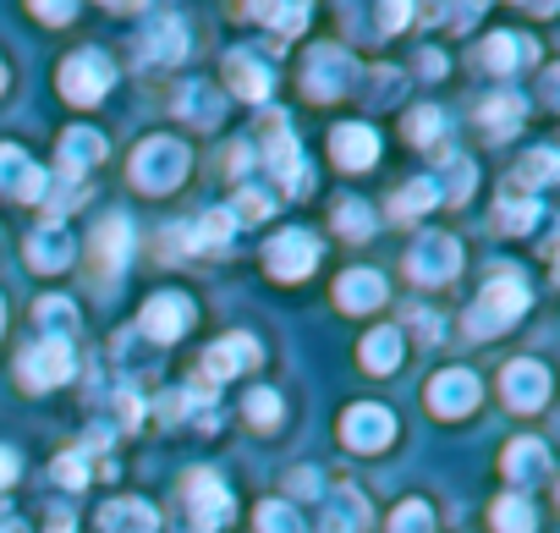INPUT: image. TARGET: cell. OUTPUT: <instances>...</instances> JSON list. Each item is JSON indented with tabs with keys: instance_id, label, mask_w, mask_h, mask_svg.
Wrapping results in <instances>:
<instances>
[{
	"instance_id": "23",
	"label": "cell",
	"mask_w": 560,
	"mask_h": 533,
	"mask_svg": "<svg viewBox=\"0 0 560 533\" xmlns=\"http://www.w3.org/2000/svg\"><path fill=\"white\" fill-rule=\"evenodd\" d=\"M100 528L105 533H154L160 528V511L149 500H110L100 511Z\"/></svg>"
},
{
	"instance_id": "50",
	"label": "cell",
	"mask_w": 560,
	"mask_h": 533,
	"mask_svg": "<svg viewBox=\"0 0 560 533\" xmlns=\"http://www.w3.org/2000/svg\"><path fill=\"white\" fill-rule=\"evenodd\" d=\"M0 94H7V61H0Z\"/></svg>"
},
{
	"instance_id": "48",
	"label": "cell",
	"mask_w": 560,
	"mask_h": 533,
	"mask_svg": "<svg viewBox=\"0 0 560 533\" xmlns=\"http://www.w3.org/2000/svg\"><path fill=\"white\" fill-rule=\"evenodd\" d=\"M0 533H28V522H23V517H12L7 506H0Z\"/></svg>"
},
{
	"instance_id": "4",
	"label": "cell",
	"mask_w": 560,
	"mask_h": 533,
	"mask_svg": "<svg viewBox=\"0 0 560 533\" xmlns=\"http://www.w3.org/2000/svg\"><path fill=\"white\" fill-rule=\"evenodd\" d=\"M456 270H462V242L445 236V231L418 236L412 253H407V276L423 281V287H445V281H456Z\"/></svg>"
},
{
	"instance_id": "12",
	"label": "cell",
	"mask_w": 560,
	"mask_h": 533,
	"mask_svg": "<svg viewBox=\"0 0 560 533\" xmlns=\"http://www.w3.org/2000/svg\"><path fill=\"white\" fill-rule=\"evenodd\" d=\"M478 396H483V385H478L472 369H440V374L429 380V407H434L440 418H462V413H472Z\"/></svg>"
},
{
	"instance_id": "10",
	"label": "cell",
	"mask_w": 560,
	"mask_h": 533,
	"mask_svg": "<svg viewBox=\"0 0 560 533\" xmlns=\"http://www.w3.org/2000/svg\"><path fill=\"white\" fill-rule=\"evenodd\" d=\"M341 440H347L352 451H385V445L396 440V418H390V407H380V402H358V407L341 418Z\"/></svg>"
},
{
	"instance_id": "15",
	"label": "cell",
	"mask_w": 560,
	"mask_h": 533,
	"mask_svg": "<svg viewBox=\"0 0 560 533\" xmlns=\"http://www.w3.org/2000/svg\"><path fill=\"white\" fill-rule=\"evenodd\" d=\"M138 56L143 61H154V67H171V61H182L187 56V23L182 18H149L143 23V34H138Z\"/></svg>"
},
{
	"instance_id": "13",
	"label": "cell",
	"mask_w": 560,
	"mask_h": 533,
	"mask_svg": "<svg viewBox=\"0 0 560 533\" xmlns=\"http://www.w3.org/2000/svg\"><path fill=\"white\" fill-rule=\"evenodd\" d=\"M0 193L7 198H34V204H45V193H50V176L34 165V154H23L18 143H0Z\"/></svg>"
},
{
	"instance_id": "24",
	"label": "cell",
	"mask_w": 560,
	"mask_h": 533,
	"mask_svg": "<svg viewBox=\"0 0 560 533\" xmlns=\"http://www.w3.org/2000/svg\"><path fill=\"white\" fill-rule=\"evenodd\" d=\"M478 61L489 72H516V67L533 61V39H522V34H489L483 50H478Z\"/></svg>"
},
{
	"instance_id": "49",
	"label": "cell",
	"mask_w": 560,
	"mask_h": 533,
	"mask_svg": "<svg viewBox=\"0 0 560 533\" xmlns=\"http://www.w3.org/2000/svg\"><path fill=\"white\" fill-rule=\"evenodd\" d=\"M34 12H39L45 23H67V18H72V7H34Z\"/></svg>"
},
{
	"instance_id": "52",
	"label": "cell",
	"mask_w": 560,
	"mask_h": 533,
	"mask_svg": "<svg viewBox=\"0 0 560 533\" xmlns=\"http://www.w3.org/2000/svg\"><path fill=\"white\" fill-rule=\"evenodd\" d=\"M0 314H7V309H0Z\"/></svg>"
},
{
	"instance_id": "6",
	"label": "cell",
	"mask_w": 560,
	"mask_h": 533,
	"mask_svg": "<svg viewBox=\"0 0 560 533\" xmlns=\"http://www.w3.org/2000/svg\"><path fill=\"white\" fill-rule=\"evenodd\" d=\"M314 264H319V236H314V231H280V236H269V247H264V270H269L275 281H303Z\"/></svg>"
},
{
	"instance_id": "37",
	"label": "cell",
	"mask_w": 560,
	"mask_h": 533,
	"mask_svg": "<svg viewBox=\"0 0 560 533\" xmlns=\"http://www.w3.org/2000/svg\"><path fill=\"white\" fill-rule=\"evenodd\" d=\"M472 182H478V165H472L467 154H451V160H445V182H434V187H440V198L456 204V198L472 193Z\"/></svg>"
},
{
	"instance_id": "28",
	"label": "cell",
	"mask_w": 560,
	"mask_h": 533,
	"mask_svg": "<svg viewBox=\"0 0 560 533\" xmlns=\"http://www.w3.org/2000/svg\"><path fill=\"white\" fill-rule=\"evenodd\" d=\"M522 116H527V111H522L516 94H489V100L478 105V121H483L489 138H511V132L522 127Z\"/></svg>"
},
{
	"instance_id": "30",
	"label": "cell",
	"mask_w": 560,
	"mask_h": 533,
	"mask_svg": "<svg viewBox=\"0 0 560 533\" xmlns=\"http://www.w3.org/2000/svg\"><path fill=\"white\" fill-rule=\"evenodd\" d=\"M231 231H236V220H231V209L220 204V209H209V215H198L187 231H176V236H187V247H225L231 242Z\"/></svg>"
},
{
	"instance_id": "8",
	"label": "cell",
	"mask_w": 560,
	"mask_h": 533,
	"mask_svg": "<svg viewBox=\"0 0 560 533\" xmlns=\"http://www.w3.org/2000/svg\"><path fill=\"white\" fill-rule=\"evenodd\" d=\"M18 369H23V385H28V391H50V385L72 380L78 358H72V341H45V336H39V341L18 358Z\"/></svg>"
},
{
	"instance_id": "17",
	"label": "cell",
	"mask_w": 560,
	"mask_h": 533,
	"mask_svg": "<svg viewBox=\"0 0 560 533\" xmlns=\"http://www.w3.org/2000/svg\"><path fill=\"white\" fill-rule=\"evenodd\" d=\"M72 253H78V236H72L61 220H50V225H39V231L28 236V264H34V270H45V276L67 270Z\"/></svg>"
},
{
	"instance_id": "26",
	"label": "cell",
	"mask_w": 560,
	"mask_h": 533,
	"mask_svg": "<svg viewBox=\"0 0 560 533\" xmlns=\"http://www.w3.org/2000/svg\"><path fill=\"white\" fill-rule=\"evenodd\" d=\"M549 473V456H544V440H511L505 445V478L522 489V484H538Z\"/></svg>"
},
{
	"instance_id": "11",
	"label": "cell",
	"mask_w": 560,
	"mask_h": 533,
	"mask_svg": "<svg viewBox=\"0 0 560 533\" xmlns=\"http://www.w3.org/2000/svg\"><path fill=\"white\" fill-rule=\"evenodd\" d=\"M500 396H505L516 413H538V407L549 402V369L533 363V358L505 363V374H500Z\"/></svg>"
},
{
	"instance_id": "38",
	"label": "cell",
	"mask_w": 560,
	"mask_h": 533,
	"mask_svg": "<svg viewBox=\"0 0 560 533\" xmlns=\"http://www.w3.org/2000/svg\"><path fill=\"white\" fill-rule=\"evenodd\" d=\"M440 204V187H434V176H418V182H407L401 187V198L390 204V215L396 220H407V215H418V209H434Z\"/></svg>"
},
{
	"instance_id": "25",
	"label": "cell",
	"mask_w": 560,
	"mask_h": 533,
	"mask_svg": "<svg viewBox=\"0 0 560 533\" xmlns=\"http://www.w3.org/2000/svg\"><path fill=\"white\" fill-rule=\"evenodd\" d=\"M401 352L407 347H401V331L396 325H380V331L363 336V369L369 374H396L401 369Z\"/></svg>"
},
{
	"instance_id": "19",
	"label": "cell",
	"mask_w": 560,
	"mask_h": 533,
	"mask_svg": "<svg viewBox=\"0 0 560 533\" xmlns=\"http://www.w3.org/2000/svg\"><path fill=\"white\" fill-rule=\"evenodd\" d=\"M253 363H258V341L253 336H225V341H214L203 352V380H231V374H242Z\"/></svg>"
},
{
	"instance_id": "29",
	"label": "cell",
	"mask_w": 560,
	"mask_h": 533,
	"mask_svg": "<svg viewBox=\"0 0 560 533\" xmlns=\"http://www.w3.org/2000/svg\"><path fill=\"white\" fill-rule=\"evenodd\" d=\"M494 215H500V225H505V231H516V236H522V231H533V225H538V215H544V209H538V193H522V187L511 182V187L500 193V209H494Z\"/></svg>"
},
{
	"instance_id": "20",
	"label": "cell",
	"mask_w": 560,
	"mask_h": 533,
	"mask_svg": "<svg viewBox=\"0 0 560 533\" xmlns=\"http://www.w3.org/2000/svg\"><path fill=\"white\" fill-rule=\"evenodd\" d=\"M100 160H105V138H100L94 127H67V132H61V171H67V176L83 182V171L100 165Z\"/></svg>"
},
{
	"instance_id": "41",
	"label": "cell",
	"mask_w": 560,
	"mask_h": 533,
	"mask_svg": "<svg viewBox=\"0 0 560 533\" xmlns=\"http://www.w3.org/2000/svg\"><path fill=\"white\" fill-rule=\"evenodd\" d=\"M225 209H231V220L242 225V220H264V215L275 209V198H269L264 187H242V193H236V198H231Z\"/></svg>"
},
{
	"instance_id": "14",
	"label": "cell",
	"mask_w": 560,
	"mask_h": 533,
	"mask_svg": "<svg viewBox=\"0 0 560 533\" xmlns=\"http://www.w3.org/2000/svg\"><path fill=\"white\" fill-rule=\"evenodd\" d=\"M258 160L275 171V182L287 187V193H308V182H314V176H308V160H303L298 138H287V127H280V121H275V138L258 149Z\"/></svg>"
},
{
	"instance_id": "47",
	"label": "cell",
	"mask_w": 560,
	"mask_h": 533,
	"mask_svg": "<svg viewBox=\"0 0 560 533\" xmlns=\"http://www.w3.org/2000/svg\"><path fill=\"white\" fill-rule=\"evenodd\" d=\"M412 325H418L423 341H440V320H434V314H412Z\"/></svg>"
},
{
	"instance_id": "34",
	"label": "cell",
	"mask_w": 560,
	"mask_h": 533,
	"mask_svg": "<svg viewBox=\"0 0 560 533\" xmlns=\"http://www.w3.org/2000/svg\"><path fill=\"white\" fill-rule=\"evenodd\" d=\"M555 171H560V160H555V149H527L511 182H516L522 193H533V187H544V182H549Z\"/></svg>"
},
{
	"instance_id": "5",
	"label": "cell",
	"mask_w": 560,
	"mask_h": 533,
	"mask_svg": "<svg viewBox=\"0 0 560 533\" xmlns=\"http://www.w3.org/2000/svg\"><path fill=\"white\" fill-rule=\"evenodd\" d=\"M352 78H358V67H352V56L341 50V45H319V50H308V61H303V94L308 100H341L347 89H352Z\"/></svg>"
},
{
	"instance_id": "39",
	"label": "cell",
	"mask_w": 560,
	"mask_h": 533,
	"mask_svg": "<svg viewBox=\"0 0 560 533\" xmlns=\"http://www.w3.org/2000/svg\"><path fill=\"white\" fill-rule=\"evenodd\" d=\"M390 533H434L429 500H401V506L390 511Z\"/></svg>"
},
{
	"instance_id": "44",
	"label": "cell",
	"mask_w": 560,
	"mask_h": 533,
	"mask_svg": "<svg viewBox=\"0 0 560 533\" xmlns=\"http://www.w3.org/2000/svg\"><path fill=\"white\" fill-rule=\"evenodd\" d=\"M56 484H67V489H83V484H89V462H83V451H67V456L56 462Z\"/></svg>"
},
{
	"instance_id": "51",
	"label": "cell",
	"mask_w": 560,
	"mask_h": 533,
	"mask_svg": "<svg viewBox=\"0 0 560 533\" xmlns=\"http://www.w3.org/2000/svg\"><path fill=\"white\" fill-rule=\"evenodd\" d=\"M50 533H72V528H67V522H56V528H50Z\"/></svg>"
},
{
	"instance_id": "7",
	"label": "cell",
	"mask_w": 560,
	"mask_h": 533,
	"mask_svg": "<svg viewBox=\"0 0 560 533\" xmlns=\"http://www.w3.org/2000/svg\"><path fill=\"white\" fill-rule=\"evenodd\" d=\"M182 495H187V511H192V528L198 533H220L231 522V495H225V484L209 467H192L187 484H182Z\"/></svg>"
},
{
	"instance_id": "27",
	"label": "cell",
	"mask_w": 560,
	"mask_h": 533,
	"mask_svg": "<svg viewBox=\"0 0 560 533\" xmlns=\"http://www.w3.org/2000/svg\"><path fill=\"white\" fill-rule=\"evenodd\" d=\"M34 325H39L45 341H72V336H78V303H72V298H39Z\"/></svg>"
},
{
	"instance_id": "16",
	"label": "cell",
	"mask_w": 560,
	"mask_h": 533,
	"mask_svg": "<svg viewBox=\"0 0 560 533\" xmlns=\"http://www.w3.org/2000/svg\"><path fill=\"white\" fill-rule=\"evenodd\" d=\"M330 154H336L341 171H369V165L380 160V132H374L369 121H341V127L330 132Z\"/></svg>"
},
{
	"instance_id": "43",
	"label": "cell",
	"mask_w": 560,
	"mask_h": 533,
	"mask_svg": "<svg viewBox=\"0 0 560 533\" xmlns=\"http://www.w3.org/2000/svg\"><path fill=\"white\" fill-rule=\"evenodd\" d=\"M440 132H445V116H440L434 105H418V111L407 116V138H412V143H434Z\"/></svg>"
},
{
	"instance_id": "9",
	"label": "cell",
	"mask_w": 560,
	"mask_h": 533,
	"mask_svg": "<svg viewBox=\"0 0 560 533\" xmlns=\"http://www.w3.org/2000/svg\"><path fill=\"white\" fill-rule=\"evenodd\" d=\"M138 325H143L149 341H182L187 325H192V298H187V292H154V298L143 303Z\"/></svg>"
},
{
	"instance_id": "40",
	"label": "cell",
	"mask_w": 560,
	"mask_h": 533,
	"mask_svg": "<svg viewBox=\"0 0 560 533\" xmlns=\"http://www.w3.org/2000/svg\"><path fill=\"white\" fill-rule=\"evenodd\" d=\"M253 18H264V23H269L275 34H303L314 12H308V7H258Z\"/></svg>"
},
{
	"instance_id": "32",
	"label": "cell",
	"mask_w": 560,
	"mask_h": 533,
	"mask_svg": "<svg viewBox=\"0 0 560 533\" xmlns=\"http://www.w3.org/2000/svg\"><path fill=\"white\" fill-rule=\"evenodd\" d=\"M363 522H369V506H363L358 489H341V495L325 506V533H358Z\"/></svg>"
},
{
	"instance_id": "21",
	"label": "cell",
	"mask_w": 560,
	"mask_h": 533,
	"mask_svg": "<svg viewBox=\"0 0 560 533\" xmlns=\"http://www.w3.org/2000/svg\"><path fill=\"white\" fill-rule=\"evenodd\" d=\"M336 303H341L347 314L380 309V303H385V276H374V270H347V276L336 281Z\"/></svg>"
},
{
	"instance_id": "45",
	"label": "cell",
	"mask_w": 560,
	"mask_h": 533,
	"mask_svg": "<svg viewBox=\"0 0 560 533\" xmlns=\"http://www.w3.org/2000/svg\"><path fill=\"white\" fill-rule=\"evenodd\" d=\"M116 418H121V429H138V418H143V402H138L132 391H121V396H116Z\"/></svg>"
},
{
	"instance_id": "31",
	"label": "cell",
	"mask_w": 560,
	"mask_h": 533,
	"mask_svg": "<svg viewBox=\"0 0 560 533\" xmlns=\"http://www.w3.org/2000/svg\"><path fill=\"white\" fill-rule=\"evenodd\" d=\"M176 111H182V116H187L192 127H214V121L225 116V105H220V94H214L209 83H187V89H182V105H176Z\"/></svg>"
},
{
	"instance_id": "42",
	"label": "cell",
	"mask_w": 560,
	"mask_h": 533,
	"mask_svg": "<svg viewBox=\"0 0 560 533\" xmlns=\"http://www.w3.org/2000/svg\"><path fill=\"white\" fill-rule=\"evenodd\" d=\"M242 413H247L253 429H275V424H280V391H253Z\"/></svg>"
},
{
	"instance_id": "18",
	"label": "cell",
	"mask_w": 560,
	"mask_h": 533,
	"mask_svg": "<svg viewBox=\"0 0 560 533\" xmlns=\"http://www.w3.org/2000/svg\"><path fill=\"white\" fill-rule=\"evenodd\" d=\"M225 78H231V89H236L242 100H253V105H264V100H269V89H275L269 61H264V56H253V50H231V56H225Z\"/></svg>"
},
{
	"instance_id": "46",
	"label": "cell",
	"mask_w": 560,
	"mask_h": 533,
	"mask_svg": "<svg viewBox=\"0 0 560 533\" xmlns=\"http://www.w3.org/2000/svg\"><path fill=\"white\" fill-rule=\"evenodd\" d=\"M18 473H23L18 451H12V445H0V489H7V484H18Z\"/></svg>"
},
{
	"instance_id": "35",
	"label": "cell",
	"mask_w": 560,
	"mask_h": 533,
	"mask_svg": "<svg viewBox=\"0 0 560 533\" xmlns=\"http://www.w3.org/2000/svg\"><path fill=\"white\" fill-rule=\"evenodd\" d=\"M253 522H258V533H308V528H303V517H298V506H292V500H264V506H258V517H253Z\"/></svg>"
},
{
	"instance_id": "1",
	"label": "cell",
	"mask_w": 560,
	"mask_h": 533,
	"mask_svg": "<svg viewBox=\"0 0 560 533\" xmlns=\"http://www.w3.org/2000/svg\"><path fill=\"white\" fill-rule=\"evenodd\" d=\"M527 303H533L527 281L494 270V281H483L478 303L467 309V331H472V336H500L505 325H516V314H527Z\"/></svg>"
},
{
	"instance_id": "3",
	"label": "cell",
	"mask_w": 560,
	"mask_h": 533,
	"mask_svg": "<svg viewBox=\"0 0 560 533\" xmlns=\"http://www.w3.org/2000/svg\"><path fill=\"white\" fill-rule=\"evenodd\" d=\"M61 94L72 100V105H100L105 94H110V83H116V61L105 56V50H83V56H67L61 61Z\"/></svg>"
},
{
	"instance_id": "22",
	"label": "cell",
	"mask_w": 560,
	"mask_h": 533,
	"mask_svg": "<svg viewBox=\"0 0 560 533\" xmlns=\"http://www.w3.org/2000/svg\"><path fill=\"white\" fill-rule=\"evenodd\" d=\"M94 253H100L105 270H121L127 253H132V220H127V215H105V220L94 225Z\"/></svg>"
},
{
	"instance_id": "2",
	"label": "cell",
	"mask_w": 560,
	"mask_h": 533,
	"mask_svg": "<svg viewBox=\"0 0 560 533\" xmlns=\"http://www.w3.org/2000/svg\"><path fill=\"white\" fill-rule=\"evenodd\" d=\"M187 149L176 143V138H143L138 149H132V187H143V193H176L182 182H187Z\"/></svg>"
},
{
	"instance_id": "36",
	"label": "cell",
	"mask_w": 560,
	"mask_h": 533,
	"mask_svg": "<svg viewBox=\"0 0 560 533\" xmlns=\"http://www.w3.org/2000/svg\"><path fill=\"white\" fill-rule=\"evenodd\" d=\"M336 231L352 236V242L374 236V209H369L363 198H341V204H336Z\"/></svg>"
},
{
	"instance_id": "33",
	"label": "cell",
	"mask_w": 560,
	"mask_h": 533,
	"mask_svg": "<svg viewBox=\"0 0 560 533\" xmlns=\"http://www.w3.org/2000/svg\"><path fill=\"white\" fill-rule=\"evenodd\" d=\"M533 528H538L533 500H522V495H500L494 500V533H533Z\"/></svg>"
}]
</instances>
